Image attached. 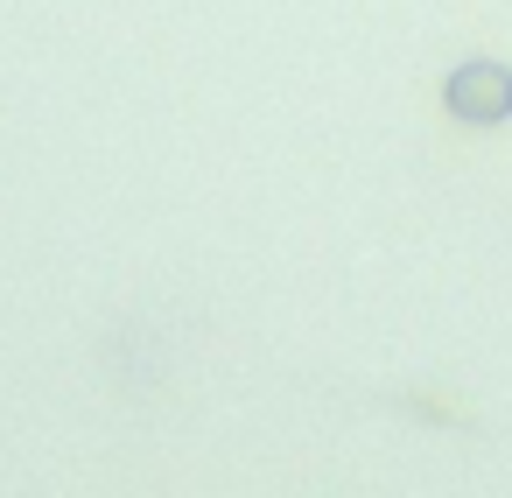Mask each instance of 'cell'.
Listing matches in <instances>:
<instances>
[{"label":"cell","instance_id":"obj_1","mask_svg":"<svg viewBox=\"0 0 512 498\" xmlns=\"http://www.w3.org/2000/svg\"><path fill=\"white\" fill-rule=\"evenodd\" d=\"M442 113L463 120V127H498V120H512V71L491 64V57L463 64V71L442 85Z\"/></svg>","mask_w":512,"mask_h":498}]
</instances>
